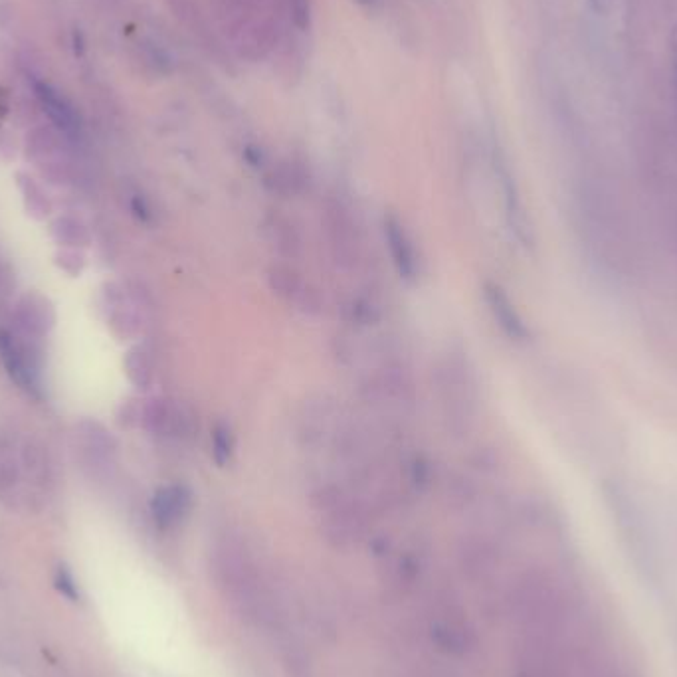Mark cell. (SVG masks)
<instances>
[{
  "mask_svg": "<svg viewBox=\"0 0 677 677\" xmlns=\"http://www.w3.org/2000/svg\"><path fill=\"white\" fill-rule=\"evenodd\" d=\"M141 426L159 438L185 440L193 430V414L179 400L157 396L147 400L139 410Z\"/></svg>",
  "mask_w": 677,
  "mask_h": 677,
  "instance_id": "5b68a950",
  "label": "cell"
},
{
  "mask_svg": "<svg viewBox=\"0 0 677 677\" xmlns=\"http://www.w3.org/2000/svg\"><path fill=\"white\" fill-rule=\"evenodd\" d=\"M20 191H22V196H24V202H26V210L36 216V218H46L50 212H52V202L48 198V194L42 191V187L32 179V177H26V175H20Z\"/></svg>",
  "mask_w": 677,
  "mask_h": 677,
  "instance_id": "2e32d148",
  "label": "cell"
},
{
  "mask_svg": "<svg viewBox=\"0 0 677 677\" xmlns=\"http://www.w3.org/2000/svg\"><path fill=\"white\" fill-rule=\"evenodd\" d=\"M212 450H214V460L224 466L232 452H234V436L226 426H218L212 434Z\"/></svg>",
  "mask_w": 677,
  "mask_h": 677,
  "instance_id": "ac0fdd59",
  "label": "cell"
},
{
  "mask_svg": "<svg viewBox=\"0 0 677 677\" xmlns=\"http://www.w3.org/2000/svg\"><path fill=\"white\" fill-rule=\"evenodd\" d=\"M438 394L456 430H468L478 408V385L468 357L450 351L438 365Z\"/></svg>",
  "mask_w": 677,
  "mask_h": 677,
  "instance_id": "7a4b0ae2",
  "label": "cell"
},
{
  "mask_svg": "<svg viewBox=\"0 0 677 677\" xmlns=\"http://www.w3.org/2000/svg\"><path fill=\"white\" fill-rule=\"evenodd\" d=\"M385 240L392 264L400 278L414 282L420 274V254L410 230L394 214H388L385 218Z\"/></svg>",
  "mask_w": 677,
  "mask_h": 677,
  "instance_id": "9c48e42d",
  "label": "cell"
},
{
  "mask_svg": "<svg viewBox=\"0 0 677 677\" xmlns=\"http://www.w3.org/2000/svg\"><path fill=\"white\" fill-rule=\"evenodd\" d=\"M82 450L88 456V462L96 468H109L115 462L117 444L111 434L97 422H82L78 430Z\"/></svg>",
  "mask_w": 677,
  "mask_h": 677,
  "instance_id": "8fae6325",
  "label": "cell"
},
{
  "mask_svg": "<svg viewBox=\"0 0 677 677\" xmlns=\"http://www.w3.org/2000/svg\"><path fill=\"white\" fill-rule=\"evenodd\" d=\"M272 189L282 194H297L305 185V173L297 163H284L278 171H274Z\"/></svg>",
  "mask_w": 677,
  "mask_h": 677,
  "instance_id": "e0dca14e",
  "label": "cell"
},
{
  "mask_svg": "<svg viewBox=\"0 0 677 677\" xmlns=\"http://www.w3.org/2000/svg\"><path fill=\"white\" fill-rule=\"evenodd\" d=\"M0 361L8 377L34 398L44 396V341L18 333L0 331Z\"/></svg>",
  "mask_w": 677,
  "mask_h": 677,
  "instance_id": "3957f363",
  "label": "cell"
},
{
  "mask_svg": "<svg viewBox=\"0 0 677 677\" xmlns=\"http://www.w3.org/2000/svg\"><path fill=\"white\" fill-rule=\"evenodd\" d=\"M327 232L335 260L343 268H357L363 260V234L349 206L343 202L327 206Z\"/></svg>",
  "mask_w": 677,
  "mask_h": 677,
  "instance_id": "8992f818",
  "label": "cell"
},
{
  "mask_svg": "<svg viewBox=\"0 0 677 677\" xmlns=\"http://www.w3.org/2000/svg\"><path fill=\"white\" fill-rule=\"evenodd\" d=\"M191 509H193V493L187 485H163L155 491L151 499V515L161 529L177 527L189 517Z\"/></svg>",
  "mask_w": 677,
  "mask_h": 677,
  "instance_id": "30bf717a",
  "label": "cell"
},
{
  "mask_svg": "<svg viewBox=\"0 0 677 677\" xmlns=\"http://www.w3.org/2000/svg\"><path fill=\"white\" fill-rule=\"evenodd\" d=\"M484 299L495 325L501 333L513 343H527L531 339V329L517 309L515 301L499 284L487 282L484 286Z\"/></svg>",
  "mask_w": 677,
  "mask_h": 677,
  "instance_id": "52a82bcc",
  "label": "cell"
},
{
  "mask_svg": "<svg viewBox=\"0 0 677 677\" xmlns=\"http://www.w3.org/2000/svg\"><path fill=\"white\" fill-rule=\"evenodd\" d=\"M109 307H111L109 323L119 335L129 337V335H135L141 329L143 317H141L139 305L127 293H123V290L113 293Z\"/></svg>",
  "mask_w": 677,
  "mask_h": 677,
  "instance_id": "4fadbf2b",
  "label": "cell"
},
{
  "mask_svg": "<svg viewBox=\"0 0 677 677\" xmlns=\"http://www.w3.org/2000/svg\"><path fill=\"white\" fill-rule=\"evenodd\" d=\"M56 323L52 303L40 293H26L18 299L12 313V329L32 339L44 341Z\"/></svg>",
  "mask_w": 677,
  "mask_h": 677,
  "instance_id": "ba28073f",
  "label": "cell"
},
{
  "mask_svg": "<svg viewBox=\"0 0 677 677\" xmlns=\"http://www.w3.org/2000/svg\"><path fill=\"white\" fill-rule=\"evenodd\" d=\"M218 20L232 48L248 60H262L276 44L274 16L252 0H216Z\"/></svg>",
  "mask_w": 677,
  "mask_h": 677,
  "instance_id": "6da1fadb",
  "label": "cell"
},
{
  "mask_svg": "<svg viewBox=\"0 0 677 677\" xmlns=\"http://www.w3.org/2000/svg\"><path fill=\"white\" fill-rule=\"evenodd\" d=\"M284 8L297 30L305 32L311 28V0H284Z\"/></svg>",
  "mask_w": 677,
  "mask_h": 677,
  "instance_id": "d6986e66",
  "label": "cell"
},
{
  "mask_svg": "<svg viewBox=\"0 0 677 677\" xmlns=\"http://www.w3.org/2000/svg\"><path fill=\"white\" fill-rule=\"evenodd\" d=\"M48 474L50 466L38 446L0 438V499L18 497L26 480L44 484Z\"/></svg>",
  "mask_w": 677,
  "mask_h": 677,
  "instance_id": "277c9868",
  "label": "cell"
},
{
  "mask_svg": "<svg viewBox=\"0 0 677 677\" xmlns=\"http://www.w3.org/2000/svg\"><path fill=\"white\" fill-rule=\"evenodd\" d=\"M56 586L70 600H78L80 598V592H78V586L74 582V577L70 575V571L66 567L58 569V573H56Z\"/></svg>",
  "mask_w": 677,
  "mask_h": 677,
  "instance_id": "ffe728a7",
  "label": "cell"
},
{
  "mask_svg": "<svg viewBox=\"0 0 677 677\" xmlns=\"http://www.w3.org/2000/svg\"><path fill=\"white\" fill-rule=\"evenodd\" d=\"M672 220H674V234H676L677 240V204L672 208Z\"/></svg>",
  "mask_w": 677,
  "mask_h": 677,
  "instance_id": "7402d4cb",
  "label": "cell"
},
{
  "mask_svg": "<svg viewBox=\"0 0 677 677\" xmlns=\"http://www.w3.org/2000/svg\"><path fill=\"white\" fill-rule=\"evenodd\" d=\"M34 92H36L40 105L48 113L50 121L62 133H66V135H78L80 133V117H78L74 105L66 97L60 96L48 84H36Z\"/></svg>",
  "mask_w": 677,
  "mask_h": 677,
  "instance_id": "7c38bea8",
  "label": "cell"
},
{
  "mask_svg": "<svg viewBox=\"0 0 677 677\" xmlns=\"http://www.w3.org/2000/svg\"><path fill=\"white\" fill-rule=\"evenodd\" d=\"M52 236L56 238L58 244L68 248H82L90 244V232L86 224L72 216H60L52 224Z\"/></svg>",
  "mask_w": 677,
  "mask_h": 677,
  "instance_id": "9a60e30c",
  "label": "cell"
},
{
  "mask_svg": "<svg viewBox=\"0 0 677 677\" xmlns=\"http://www.w3.org/2000/svg\"><path fill=\"white\" fill-rule=\"evenodd\" d=\"M359 4H363V6H375L377 4V0H357Z\"/></svg>",
  "mask_w": 677,
  "mask_h": 677,
  "instance_id": "603a6c76",
  "label": "cell"
},
{
  "mask_svg": "<svg viewBox=\"0 0 677 677\" xmlns=\"http://www.w3.org/2000/svg\"><path fill=\"white\" fill-rule=\"evenodd\" d=\"M125 371L127 377L135 387L147 388L153 383L155 377V367H153V357L147 347H135L129 351L125 359Z\"/></svg>",
  "mask_w": 677,
  "mask_h": 677,
  "instance_id": "5bb4252c",
  "label": "cell"
},
{
  "mask_svg": "<svg viewBox=\"0 0 677 677\" xmlns=\"http://www.w3.org/2000/svg\"><path fill=\"white\" fill-rule=\"evenodd\" d=\"M588 2H590V6H592L596 12H604L606 6L610 4V0H588Z\"/></svg>",
  "mask_w": 677,
  "mask_h": 677,
  "instance_id": "44dd1931",
  "label": "cell"
}]
</instances>
